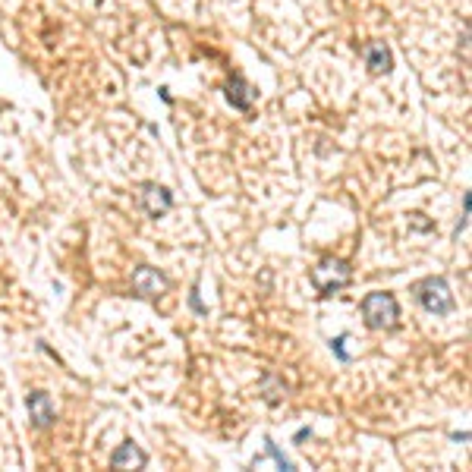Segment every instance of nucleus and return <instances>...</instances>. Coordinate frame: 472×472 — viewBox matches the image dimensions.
Here are the masks:
<instances>
[{
  "label": "nucleus",
  "mask_w": 472,
  "mask_h": 472,
  "mask_svg": "<svg viewBox=\"0 0 472 472\" xmlns=\"http://www.w3.org/2000/svg\"><path fill=\"white\" fill-rule=\"evenodd\" d=\"M265 447H268V453H271V460L277 463V469H296V463L290 457H283L281 451H277V444H274V438H265Z\"/></svg>",
  "instance_id": "9b49d317"
},
{
  "label": "nucleus",
  "mask_w": 472,
  "mask_h": 472,
  "mask_svg": "<svg viewBox=\"0 0 472 472\" xmlns=\"http://www.w3.org/2000/svg\"><path fill=\"white\" fill-rule=\"evenodd\" d=\"M347 340H349L347 334H340V337H337V340H331V349H334V353H337V359H340V362H349V353H347Z\"/></svg>",
  "instance_id": "f8f14e48"
},
{
  "label": "nucleus",
  "mask_w": 472,
  "mask_h": 472,
  "mask_svg": "<svg viewBox=\"0 0 472 472\" xmlns=\"http://www.w3.org/2000/svg\"><path fill=\"white\" fill-rule=\"evenodd\" d=\"M412 293H416L419 306L431 315H451L453 308H457L453 290L444 277H425V281H419L416 287H412Z\"/></svg>",
  "instance_id": "7ed1b4c3"
},
{
  "label": "nucleus",
  "mask_w": 472,
  "mask_h": 472,
  "mask_svg": "<svg viewBox=\"0 0 472 472\" xmlns=\"http://www.w3.org/2000/svg\"><path fill=\"white\" fill-rule=\"evenodd\" d=\"M362 318H365V328L372 331H394L400 324V302L394 293H369L362 299Z\"/></svg>",
  "instance_id": "f257e3e1"
},
{
  "label": "nucleus",
  "mask_w": 472,
  "mask_h": 472,
  "mask_svg": "<svg viewBox=\"0 0 472 472\" xmlns=\"http://www.w3.org/2000/svg\"><path fill=\"white\" fill-rule=\"evenodd\" d=\"M308 435H312V431H308V428H299V431H296V441H306Z\"/></svg>",
  "instance_id": "4468645a"
},
{
  "label": "nucleus",
  "mask_w": 472,
  "mask_h": 472,
  "mask_svg": "<svg viewBox=\"0 0 472 472\" xmlns=\"http://www.w3.org/2000/svg\"><path fill=\"white\" fill-rule=\"evenodd\" d=\"M132 290H136L139 296H145V299H155V296L171 290V281H167L164 271H157V268H151V265H142L132 274Z\"/></svg>",
  "instance_id": "20e7f679"
},
{
  "label": "nucleus",
  "mask_w": 472,
  "mask_h": 472,
  "mask_svg": "<svg viewBox=\"0 0 472 472\" xmlns=\"http://www.w3.org/2000/svg\"><path fill=\"white\" fill-rule=\"evenodd\" d=\"M189 302H192V308H195V312H205V306H202V302H199V287H192Z\"/></svg>",
  "instance_id": "ddd939ff"
},
{
  "label": "nucleus",
  "mask_w": 472,
  "mask_h": 472,
  "mask_svg": "<svg viewBox=\"0 0 472 472\" xmlns=\"http://www.w3.org/2000/svg\"><path fill=\"white\" fill-rule=\"evenodd\" d=\"M145 466H148V453L132 441H123L110 453V469H145Z\"/></svg>",
  "instance_id": "423d86ee"
},
{
  "label": "nucleus",
  "mask_w": 472,
  "mask_h": 472,
  "mask_svg": "<svg viewBox=\"0 0 472 472\" xmlns=\"http://www.w3.org/2000/svg\"><path fill=\"white\" fill-rule=\"evenodd\" d=\"M227 101H230L236 110H249L252 107V101H255L252 85H249L243 76H233L230 82H227Z\"/></svg>",
  "instance_id": "1a4fd4ad"
},
{
  "label": "nucleus",
  "mask_w": 472,
  "mask_h": 472,
  "mask_svg": "<svg viewBox=\"0 0 472 472\" xmlns=\"http://www.w3.org/2000/svg\"><path fill=\"white\" fill-rule=\"evenodd\" d=\"M139 202H142L148 218H164V214L173 208L171 189H167V186H157V183H145L142 192H139Z\"/></svg>",
  "instance_id": "39448f33"
},
{
  "label": "nucleus",
  "mask_w": 472,
  "mask_h": 472,
  "mask_svg": "<svg viewBox=\"0 0 472 472\" xmlns=\"http://www.w3.org/2000/svg\"><path fill=\"white\" fill-rule=\"evenodd\" d=\"M362 57L372 76H387L394 69V54H390V48L384 42H369L362 48Z\"/></svg>",
  "instance_id": "0eeeda50"
},
{
  "label": "nucleus",
  "mask_w": 472,
  "mask_h": 472,
  "mask_svg": "<svg viewBox=\"0 0 472 472\" xmlns=\"http://www.w3.org/2000/svg\"><path fill=\"white\" fill-rule=\"evenodd\" d=\"M308 281H312V287L318 290V296H334L337 290H343L349 281H353V268H349L343 259L328 255V259H322L312 268Z\"/></svg>",
  "instance_id": "f03ea898"
},
{
  "label": "nucleus",
  "mask_w": 472,
  "mask_h": 472,
  "mask_svg": "<svg viewBox=\"0 0 472 472\" xmlns=\"http://www.w3.org/2000/svg\"><path fill=\"white\" fill-rule=\"evenodd\" d=\"M26 403H28V416H32L35 428H48V425L54 422V400H51V394H44V390H32Z\"/></svg>",
  "instance_id": "6e6552de"
},
{
  "label": "nucleus",
  "mask_w": 472,
  "mask_h": 472,
  "mask_svg": "<svg viewBox=\"0 0 472 472\" xmlns=\"http://www.w3.org/2000/svg\"><path fill=\"white\" fill-rule=\"evenodd\" d=\"M261 387H265V400L271 406H277L283 397H287V381L277 378L274 372H265V375H261Z\"/></svg>",
  "instance_id": "9d476101"
}]
</instances>
